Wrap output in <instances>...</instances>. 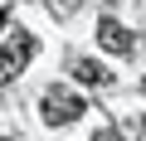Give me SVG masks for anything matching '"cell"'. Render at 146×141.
Here are the masks:
<instances>
[{"label":"cell","instance_id":"8992f818","mask_svg":"<svg viewBox=\"0 0 146 141\" xmlns=\"http://www.w3.org/2000/svg\"><path fill=\"white\" fill-rule=\"evenodd\" d=\"M5 20H10V10H0V29H5Z\"/></svg>","mask_w":146,"mask_h":141},{"label":"cell","instance_id":"277c9868","mask_svg":"<svg viewBox=\"0 0 146 141\" xmlns=\"http://www.w3.org/2000/svg\"><path fill=\"white\" fill-rule=\"evenodd\" d=\"M73 78H78L83 88H107L112 83V73H107L98 58H73Z\"/></svg>","mask_w":146,"mask_h":141},{"label":"cell","instance_id":"3957f363","mask_svg":"<svg viewBox=\"0 0 146 141\" xmlns=\"http://www.w3.org/2000/svg\"><path fill=\"white\" fill-rule=\"evenodd\" d=\"M98 44L112 49V54H131L136 49V34L127 24H117V20H98Z\"/></svg>","mask_w":146,"mask_h":141},{"label":"cell","instance_id":"9c48e42d","mask_svg":"<svg viewBox=\"0 0 146 141\" xmlns=\"http://www.w3.org/2000/svg\"><path fill=\"white\" fill-rule=\"evenodd\" d=\"M0 141H10V136H0Z\"/></svg>","mask_w":146,"mask_h":141},{"label":"cell","instance_id":"52a82bcc","mask_svg":"<svg viewBox=\"0 0 146 141\" xmlns=\"http://www.w3.org/2000/svg\"><path fill=\"white\" fill-rule=\"evenodd\" d=\"M141 131H146V112H141Z\"/></svg>","mask_w":146,"mask_h":141},{"label":"cell","instance_id":"5b68a950","mask_svg":"<svg viewBox=\"0 0 146 141\" xmlns=\"http://www.w3.org/2000/svg\"><path fill=\"white\" fill-rule=\"evenodd\" d=\"M93 141H122V131H117V126H102V131H98Z\"/></svg>","mask_w":146,"mask_h":141},{"label":"cell","instance_id":"6da1fadb","mask_svg":"<svg viewBox=\"0 0 146 141\" xmlns=\"http://www.w3.org/2000/svg\"><path fill=\"white\" fill-rule=\"evenodd\" d=\"M34 54H39V39L34 34H10L5 44H0V83H15Z\"/></svg>","mask_w":146,"mask_h":141},{"label":"cell","instance_id":"7a4b0ae2","mask_svg":"<svg viewBox=\"0 0 146 141\" xmlns=\"http://www.w3.org/2000/svg\"><path fill=\"white\" fill-rule=\"evenodd\" d=\"M83 112H88L83 97H78V93H68V88H49L44 102H39V117H44L49 126H68V122H78Z\"/></svg>","mask_w":146,"mask_h":141},{"label":"cell","instance_id":"ba28073f","mask_svg":"<svg viewBox=\"0 0 146 141\" xmlns=\"http://www.w3.org/2000/svg\"><path fill=\"white\" fill-rule=\"evenodd\" d=\"M141 93H146V78H141Z\"/></svg>","mask_w":146,"mask_h":141}]
</instances>
